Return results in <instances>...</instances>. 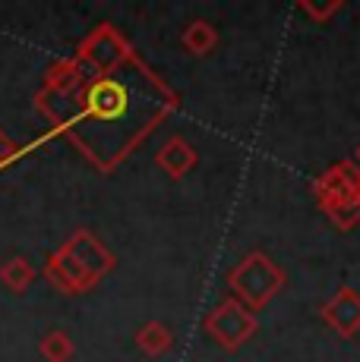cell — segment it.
I'll return each mask as SVG.
<instances>
[{
  "instance_id": "1",
  "label": "cell",
  "mask_w": 360,
  "mask_h": 362,
  "mask_svg": "<svg viewBox=\"0 0 360 362\" xmlns=\"http://www.w3.org/2000/svg\"><path fill=\"white\" fill-rule=\"evenodd\" d=\"M35 107L54 132L67 136L101 173H108L127 161L171 110H177V92L133 54L111 73L89 76L76 92L60 95L41 88Z\"/></svg>"
},
{
  "instance_id": "2",
  "label": "cell",
  "mask_w": 360,
  "mask_h": 362,
  "mask_svg": "<svg viewBox=\"0 0 360 362\" xmlns=\"http://www.w3.org/2000/svg\"><path fill=\"white\" fill-rule=\"evenodd\" d=\"M281 287H285V271L269 259L266 252H250L237 268H231V274H227L231 299H237V303L247 305L250 312L269 305Z\"/></svg>"
},
{
  "instance_id": "3",
  "label": "cell",
  "mask_w": 360,
  "mask_h": 362,
  "mask_svg": "<svg viewBox=\"0 0 360 362\" xmlns=\"http://www.w3.org/2000/svg\"><path fill=\"white\" fill-rule=\"evenodd\" d=\"M133 47H130V41L123 38L120 32L114 29V25H99V29H92L82 38L79 51H76V60H79L82 66H86L89 76H101V73H111V69H117L120 64H127L130 57H133Z\"/></svg>"
},
{
  "instance_id": "4",
  "label": "cell",
  "mask_w": 360,
  "mask_h": 362,
  "mask_svg": "<svg viewBox=\"0 0 360 362\" xmlns=\"http://www.w3.org/2000/svg\"><path fill=\"white\" fill-rule=\"evenodd\" d=\"M206 331H209V337L215 340L221 350L234 353L256 334V312L240 305L237 299H225L221 305H215V312H209Z\"/></svg>"
},
{
  "instance_id": "5",
  "label": "cell",
  "mask_w": 360,
  "mask_h": 362,
  "mask_svg": "<svg viewBox=\"0 0 360 362\" xmlns=\"http://www.w3.org/2000/svg\"><path fill=\"white\" fill-rule=\"evenodd\" d=\"M64 249L73 255V262L79 264L82 271H86L92 281H101V277H108L111 271H114V252L105 246V243L99 240L92 230H76L70 240L64 243Z\"/></svg>"
},
{
  "instance_id": "6",
  "label": "cell",
  "mask_w": 360,
  "mask_h": 362,
  "mask_svg": "<svg viewBox=\"0 0 360 362\" xmlns=\"http://www.w3.org/2000/svg\"><path fill=\"white\" fill-rule=\"evenodd\" d=\"M45 277H47V284H51L54 290H60V293H67V296L89 293V290L99 284V281H92V277H89L86 271H82L79 264L73 262V255L67 252L64 246H60L57 252L47 255V262H45Z\"/></svg>"
},
{
  "instance_id": "7",
  "label": "cell",
  "mask_w": 360,
  "mask_h": 362,
  "mask_svg": "<svg viewBox=\"0 0 360 362\" xmlns=\"http://www.w3.org/2000/svg\"><path fill=\"white\" fill-rule=\"evenodd\" d=\"M320 318L342 337H354L360 334V293L354 287H342L320 309Z\"/></svg>"
},
{
  "instance_id": "8",
  "label": "cell",
  "mask_w": 360,
  "mask_h": 362,
  "mask_svg": "<svg viewBox=\"0 0 360 362\" xmlns=\"http://www.w3.org/2000/svg\"><path fill=\"white\" fill-rule=\"evenodd\" d=\"M316 199L322 202H342V199H360V170L351 161L335 164L316 180Z\"/></svg>"
},
{
  "instance_id": "9",
  "label": "cell",
  "mask_w": 360,
  "mask_h": 362,
  "mask_svg": "<svg viewBox=\"0 0 360 362\" xmlns=\"http://www.w3.org/2000/svg\"><path fill=\"white\" fill-rule=\"evenodd\" d=\"M196 161H199L196 148H193V142H186L184 136H171L168 142L155 151V164L162 167L171 180H184L186 173L196 167Z\"/></svg>"
},
{
  "instance_id": "10",
  "label": "cell",
  "mask_w": 360,
  "mask_h": 362,
  "mask_svg": "<svg viewBox=\"0 0 360 362\" xmlns=\"http://www.w3.org/2000/svg\"><path fill=\"white\" fill-rule=\"evenodd\" d=\"M35 277H38L35 264L26 259V255H10V259L0 264V281H4V287L10 290V293H26Z\"/></svg>"
},
{
  "instance_id": "11",
  "label": "cell",
  "mask_w": 360,
  "mask_h": 362,
  "mask_svg": "<svg viewBox=\"0 0 360 362\" xmlns=\"http://www.w3.org/2000/svg\"><path fill=\"white\" fill-rule=\"evenodd\" d=\"M180 41H184L186 54H193V57H206V54L215 51L218 32H215V25L206 23V19H193V23L184 29V35H180Z\"/></svg>"
},
{
  "instance_id": "12",
  "label": "cell",
  "mask_w": 360,
  "mask_h": 362,
  "mask_svg": "<svg viewBox=\"0 0 360 362\" xmlns=\"http://www.w3.org/2000/svg\"><path fill=\"white\" fill-rule=\"evenodd\" d=\"M136 346H140L145 356H162V353H168L174 346V334L162 322H145L136 331Z\"/></svg>"
},
{
  "instance_id": "13",
  "label": "cell",
  "mask_w": 360,
  "mask_h": 362,
  "mask_svg": "<svg viewBox=\"0 0 360 362\" xmlns=\"http://www.w3.org/2000/svg\"><path fill=\"white\" fill-rule=\"evenodd\" d=\"M38 350H41V356H45L47 362H70L76 346H73V337L64 328H51V331L41 334Z\"/></svg>"
},
{
  "instance_id": "14",
  "label": "cell",
  "mask_w": 360,
  "mask_h": 362,
  "mask_svg": "<svg viewBox=\"0 0 360 362\" xmlns=\"http://www.w3.org/2000/svg\"><path fill=\"white\" fill-rule=\"evenodd\" d=\"M322 211L329 214V221L342 230H351L360 224V199H342V202H322Z\"/></svg>"
},
{
  "instance_id": "15",
  "label": "cell",
  "mask_w": 360,
  "mask_h": 362,
  "mask_svg": "<svg viewBox=\"0 0 360 362\" xmlns=\"http://www.w3.org/2000/svg\"><path fill=\"white\" fill-rule=\"evenodd\" d=\"M19 155H23V145L13 142V139L6 136L4 129H0V170H4V167H10Z\"/></svg>"
},
{
  "instance_id": "16",
  "label": "cell",
  "mask_w": 360,
  "mask_h": 362,
  "mask_svg": "<svg viewBox=\"0 0 360 362\" xmlns=\"http://www.w3.org/2000/svg\"><path fill=\"white\" fill-rule=\"evenodd\" d=\"M300 10H303V13H310V16H313V19H329L332 13H338V10H342V4H332V6H310V4H303Z\"/></svg>"
}]
</instances>
